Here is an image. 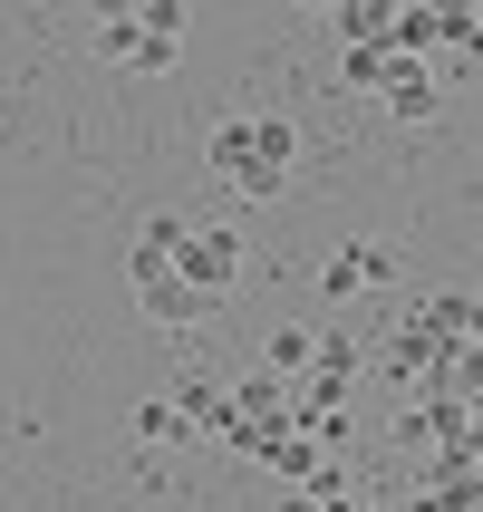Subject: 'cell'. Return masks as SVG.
<instances>
[{
	"label": "cell",
	"mask_w": 483,
	"mask_h": 512,
	"mask_svg": "<svg viewBox=\"0 0 483 512\" xmlns=\"http://www.w3.org/2000/svg\"><path fill=\"white\" fill-rule=\"evenodd\" d=\"M300 10H329V0H300Z\"/></svg>",
	"instance_id": "cell-18"
},
{
	"label": "cell",
	"mask_w": 483,
	"mask_h": 512,
	"mask_svg": "<svg viewBox=\"0 0 483 512\" xmlns=\"http://www.w3.org/2000/svg\"><path fill=\"white\" fill-rule=\"evenodd\" d=\"M348 503H358V493H339V503H329V493H300V484L281 493V512H348Z\"/></svg>",
	"instance_id": "cell-16"
},
{
	"label": "cell",
	"mask_w": 483,
	"mask_h": 512,
	"mask_svg": "<svg viewBox=\"0 0 483 512\" xmlns=\"http://www.w3.org/2000/svg\"><path fill=\"white\" fill-rule=\"evenodd\" d=\"M406 261H397V242H339V252L319 261V300L339 310V300H358V290H387Z\"/></svg>",
	"instance_id": "cell-5"
},
{
	"label": "cell",
	"mask_w": 483,
	"mask_h": 512,
	"mask_svg": "<svg viewBox=\"0 0 483 512\" xmlns=\"http://www.w3.org/2000/svg\"><path fill=\"white\" fill-rule=\"evenodd\" d=\"M174 242H184V213H155V223L136 232V252H126V281H155V271H174Z\"/></svg>",
	"instance_id": "cell-10"
},
{
	"label": "cell",
	"mask_w": 483,
	"mask_h": 512,
	"mask_svg": "<svg viewBox=\"0 0 483 512\" xmlns=\"http://www.w3.org/2000/svg\"><path fill=\"white\" fill-rule=\"evenodd\" d=\"M416 10H435V20H445V39H474V29H483L474 0H416Z\"/></svg>",
	"instance_id": "cell-15"
},
{
	"label": "cell",
	"mask_w": 483,
	"mask_h": 512,
	"mask_svg": "<svg viewBox=\"0 0 483 512\" xmlns=\"http://www.w3.org/2000/svg\"><path fill=\"white\" fill-rule=\"evenodd\" d=\"M455 348H474V300H464V290H426V300H416V310H406L397 329L368 348V358L397 377L406 397H426V387H435V368H445Z\"/></svg>",
	"instance_id": "cell-2"
},
{
	"label": "cell",
	"mask_w": 483,
	"mask_h": 512,
	"mask_svg": "<svg viewBox=\"0 0 483 512\" xmlns=\"http://www.w3.org/2000/svg\"><path fill=\"white\" fill-rule=\"evenodd\" d=\"M174 416H184V426H213V416H223V377H184V387H174Z\"/></svg>",
	"instance_id": "cell-13"
},
{
	"label": "cell",
	"mask_w": 483,
	"mask_h": 512,
	"mask_svg": "<svg viewBox=\"0 0 483 512\" xmlns=\"http://www.w3.org/2000/svg\"><path fill=\"white\" fill-rule=\"evenodd\" d=\"M252 464H261V474H271V484L290 493V484H310L319 464H339V455H319V435H300V426H281V435H271V445H261Z\"/></svg>",
	"instance_id": "cell-8"
},
{
	"label": "cell",
	"mask_w": 483,
	"mask_h": 512,
	"mask_svg": "<svg viewBox=\"0 0 483 512\" xmlns=\"http://www.w3.org/2000/svg\"><path fill=\"white\" fill-rule=\"evenodd\" d=\"M281 426H290V387H281V377H232V387H223V416H213L203 435H213L223 455H242V464H252Z\"/></svg>",
	"instance_id": "cell-3"
},
{
	"label": "cell",
	"mask_w": 483,
	"mask_h": 512,
	"mask_svg": "<svg viewBox=\"0 0 483 512\" xmlns=\"http://www.w3.org/2000/svg\"><path fill=\"white\" fill-rule=\"evenodd\" d=\"M348 512H397V503H348Z\"/></svg>",
	"instance_id": "cell-17"
},
{
	"label": "cell",
	"mask_w": 483,
	"mask_h": 512,
	"mask_svg": "<svg viewBox=\"0 0 483 512\" xmlns=\"http://www.w3.org/2000/svg\"><path fill=\"white\" fill-rule=\"evenodd\" d=\"M136 300H145V319H155V329H203V319H213V300H203V290H184L174 271L136 281Z\"/></svg>",
	"instance_id": "cell-9"
},
{
	"label": "cell",
	"mask_w": 483,
	"mask_h": 512,
	"mask_svg": "<svg viewBox=\"0 0 483 512\" xmlns=\"http://www.w3.org/2000/svg\"><path fill=\"white\" fill-rule=\"evenodd\" d=\"M387 20H397V0H329V29L339 39H387Z\"/></svg>",
	"instance_id": "cell-12"
},
{
	"label": "cell",
	"mask_w": 483,
	"mask_h": 512,
	"mask_svg": "<svg viewBox=\"0 0 483 512\" xmlns=\"http://www.w3.org/2000/svg\"><path fill=\"white\" fill-rule=\"evenodd\" d=\"M97 58L126 68V78H165L174 58H184V39H165V29H145V20H107L97 29Z\"/></svg>",
	"instance_id": "cell-6"
},
{
	"label": "cell",
	"mask_w": 483,
	"mask_h": 512,
	"mask_svg": "<svg viewBox=\"0 0 483 512\" xmlns=\"http://www.w3.org/2000/svg\"><path fill=\"white\" fill-rule=\"evenodd\" d=\"M242 232L232 223H184V242H174V281L184 290H203V300H232L242 290Z\"/></svg>",
	"instance_id": "cell-4"
},
{
	"label": "cell",
	"mask_w": 483,
	"mask_h": 512,
	"mask_svg": "<svg viewBox=\"0 0 483 512\" xmlns=\"http://www.w3.org/2000/svg\"><path fill=\"white\" fill-rule=\"evenodd\" d=\"M136 445H145V455H165V445H194V426L174 416V397H145V406H136Z\"/></svg>",
	"instance_id": "cell-11"
},
{
	"label": "cell",
	"mask_w": 483,
	"mask_h": 512,
	"mask_svg": "<svg viewBox=\"0 0 483 512\" xmlns=\"http://www.w3.org/2000/svg\"><path fill=\"white\" fill-rule=\"evenodd\" d=\"M310 368V329H271V377H300Z\"/></svg>",
	"instance_id": "cell-14"
},
{
	"label": "cell",
	"mask_w": 483,
	"mask_h": 512,
	"mask_svg": "<svg viewBox=\"0 0 483 512\" xmlns=\"http://www.w3.org/2000/svg\"><path fill=\"white\" fill-rule=\"evenodd\" d=\"M377 97H387V116H406V126H426V116L445 107V78H435L426 58H397V49H387V68H377Z\"/></svg>",
	"instance_id": "cell-7"
},
{
	"label": "cell",
	"mask_w": 483,
	"mask_h": 512,
	"mask_svg": "<svg viewBox=\"0 0 483 512\" xmlns=\"http://www.w3.org/2000/svg\"><path fill=\"white\" fill-rule=\"evenodd\" d=\"M203 165H213V184H223L232 203H271V194H290L300 126H290L281 107H261V116H223V126L203 136Z\"/></svg>",
	"instance_id": "cell-1"
}]
</instances>
